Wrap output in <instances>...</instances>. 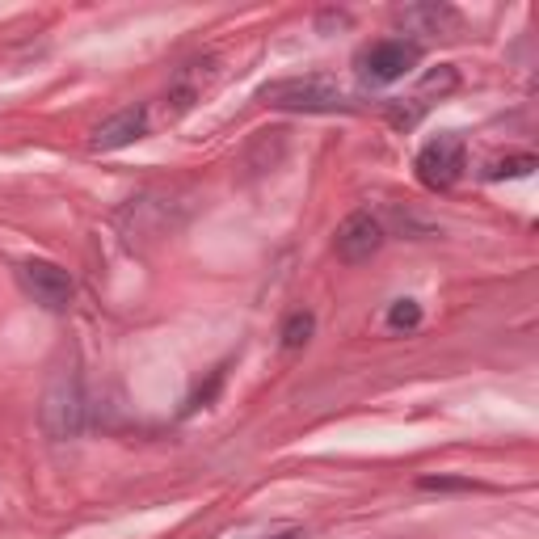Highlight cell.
<instances>
[{"instance_id": "1", "label": "cell", "mask_w": 539, "mask_h": 539, "mask_svg": "<svg viewBox=\"0 0 539 539\" xmlns=\"http://www.w3.org/2000/svg\"><path fill=\"white\" fill-rule=\"evenodd\" d=\"M85 422H89V396H85L81 375L72 367L55 371L43 392V430L55 443H72V438L85 434Z\"/></svg>"}, {"instance_id": "2", "label": "cell", "mask_w": 539, "mask_h": 539, "mask_svg": "<svg viewBox=\"0 0 539 539\" xmlns=\"http://www.w3.org/2000/svg\"><path fill=\"white\" fill-rule=\"evenodd\" d=\"M262 102L274 110H304V114H333L346 110V93L333 81H321V76H304V81H278L262 89Z\"/></svg>"}, {"instance_id": "3", "label": "cell", "mask_w": 539, "mask_h": 539, "mask_svg": "<svg viewBox=\"0 0 539 539\" xmlns=\"http://www.w3.org/2000/svg\"><path fill=\"white\" fill-rule=\"evenodd\" d=\"M17 283L26 287L34 304H43L47 312H64L72 304V274L64 266L47 262V257H26L17 266Z\"/></svg>"}, {"instance_id": "4", "label": "cell", "mask_w": 539, "mask_h": 539, "mask_svg": "<svg viewBox=\"0 0 539 539\" xmlns=\"http://www.w3.org/2000/svg\"><path fill=\"white\" fill-rule=\"evenodd\" d=\"M417 177H422V186L430 190H447L459 182V173H464V139L459 135H438L430 144L417 152Z\"/></svg>"}, {"instance_id": "5", "label": "cell", "mask_w": 539, "mask_h": 539, "mask_svg": "<svg viewBox=\"0 0 539 539\" xmlns=\"http://www.w3.org/2000/svg\"><path fill=\"white\" fill-rule=\"evenodd\" d=\"M379 245H384V224H379L371 211H354L333 236V249H337V257H342L346 266L371 262V257L379 253Z\"/></svg>"}, {"instance_id": "6", "label": "cell", "mask_w": 539, "mask_h": 539, "mask_svg": "<svg viewBox=\"0 0 539 539\" xmlns=\"http://www.w3.org/2000/svg\"><path fill=\"white\" fill-rule=\"evenodd\" d=\"M417 59H422V47L417 43H409V38H384V43H375L363 55V68L375 85H392V81H401L409 68H417Z\"/></svg>"}, {"instance_id": "7", "label": "cell", "mask_w": 539, "mask_h": 539, "mask_svg": "<svg viewBox=\"0 0 539 539\" xmlns=\"http://www.w3.org/2000/svg\"><path fill=\"white\" fill-rule=\"evenodd\" d=\"M144 131H148V110H144V106H127V110L110 114L106 123L93 127L89 148H93V152H118V148L135 144V139L144 135Z\"/></svg>"}, {"instance_id": "8", "label": "cell", "mask_w": 539, "mask_h": 539, "mask_svg": "<svg viewBox=\"0 0 539 539\" xmlns=\"http://www.w3.org/2000/svg\"><path fill=\"white\" fill-rule=\"evenodd\" d=\"M219 76V64L215 59H194V64H186L182 72H177V81L165 97V106L169 114H186L194 102H203V93L211 89V81Z\"/></svg>"}, {"instance_id": "9", "label": "cell", "mask_w": 539, "mask_h": 539, "mask_svg": "<svg viewBox=\"0 0 539 539\" xmlns=\"http://www.w3.org/2000/svg\"><path fill=\"white\" fill-rule=\"evenodd\" d=\"M312 333H316V316L312 312H291L278 337H283V350H304L312 342Z\"/></svg>"}, {"instance_id": "10", "label": "cell", "mask_w": 539, "mask_h": 539, "mask_svg": "<svg viewBox=\"0 0 539 539\" xmlns=\"http://www.w3.org/2000/svg\"><path fill=\"white\" fill-rule=\"evenodd\" d=\"M388 325L392 329H417L422 325V308H417L413 299H396L392 312H388Z\"/></svg>"}, {"instance_id": "11", "label": "cell", "mask_w": 539, "mask_h": 539, "mask_svg": "<svg viewBox=\"0 0 539 539\" xmlns=\"http://www.w3.org/2000/svg\"><path fill=\"white\" fill-rule=\"evenodd\" d=\"M535 169V156H510V161H497L485 177L489 182H502V177H527Z\"/></svg>"}, {"instance_id": "12", "label": "cell", "mask_w": 539, "mask_h": 539, "mask_svg": "<svg viewBox=\"0 0 539 539\" xmlns=\"http://www.w3.org/2000/svg\"><path fill=\"white\" fill-rule=\"evenodd\" d=\"M422 489H476L472 481H459V476H426Z\"/></svg>"}, {"instance_id": "13", "label": "cell", "mask_w": 539, "mask_h": 539, "mask_svg": "<svg viewBox=\"0 0 539 539\" xmlns=\"http://www.w3.org/2000/svg\"><path fill=\"white\" fill-rule=\"evenodd\" d=\"M274 539H295V531H278V535H274Z\"/></svg>"}]
</instances>
